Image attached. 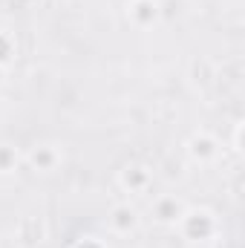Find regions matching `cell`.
Segmentation results:
<instances>
[{
	"instance_id": "cell-1",
	"label": "cell",
	"mask_w": 245,
	"mask_h": 248,
	"mask_svg": "<svg viewBox=\"0 0 245 248\" xmlns=\"http://www.w3.org/2000/svg\"><path fill=\"white\" fill-rule=\"evenodd\" d=\"M113 222H116V228L127 231V228H133V225H136V214H133L130 208H119V211H116V219H113Z\"/></svg>"
},
{
	"instance_id": "cell-2",
	"label": "cell",
	"mask_w": 245,
	"mask_h": 248,
	"mask_svg": "<svg viewBox=\"0 0 245 248\" xmlns=\"http://www.w3.org/2000/svg\"><path fill=\"white\" fill-rule=\"evenodd\" d=\"M136 17H138V20H153V17H156V6H153L150 0H138V3H136Z\"/></svg>"
},
{
	"instance_id": "cell-3",
	"label": "cell",
	"mask_w": 245,
	"mask_h": 248,
	"mask_svg": "<svg viewBox=\"0 0 245 248\" xmlns=\"http://www.w3.org/2000/svg\"><path fill=\"white\" fill-rule=\"evenodd\" d=\"M176 214H179V205H176L173 199L159 205V219H165V222H168V219H176Z\"/></svg>"
},
{
	"instance_id": "cell-4",
	"label": "cell",
	"mask_w": 245,
	"mask_h": 248,
	"mask_svg": "<svg viewBox=\"0 0 245 248\" xmlns=\"http://www.w3.org/2000/svg\"><path fill=\"white\" fill-rule=\"evenodd\" d=\"M214 153V141L208 139H193V156H211Z\"/></svg>"
},
{
	"instance_id": "cell-5",
	"label": "cell",
	"mask_w": 245,
	"mask_h": 248,
	"mask_svg": "<svg viewBox=\"0 0 245 248\" xmlns=\"http://www.w3.org/2000/svg\"><path fill=\"white\" fill-rule=\"evenodd\" d=\"M9 55H12V44H9V38L0 35V63L9 61Z\"/></svg>"
}]
</instances>
